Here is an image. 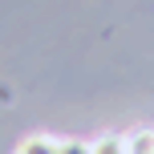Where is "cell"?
I'll return each mask as SVG.
<instances>
[{"label": "cell", "instance_id": "cell-1", "mask_svg": "<svg viewBox=\"0 0 154 154\" xmlns=\"http://www.w3.org/2000/svg\"><path fill=\"white\" fill-rule=\"evenodd\" d=\"M16 154H57V138H49V134H29V138L16 146Z\"/></svg>", "mask_w": 154, "mask_h": 154}, {"label": "cell", "instance_id": "cell-2", "mask_svg": "<svg viewBox=\"0 0 154 154\" xmlns=\"http://www.w3.org/2000/svg\"><path fill=\"white\" fill-rule=\"evenodd\" d=\"M122 142H126V154H154V130H134Z\"/></svg>", "mask_w": 154, "mask_h": 154}, {"label": "cell", "instance_id": "cell-3", "mask_svg": "<svg viewBox=\"0 0 154 154\" xmlns=\"http://www.w3.org/2000/svg\"><path fill=\"white\" fill-rule=\"evenodd\" d=\"M89 154H126V142L118 138V134H106V138L89 142Z\"/></svg>", "mask_w": 154, "mask_h": 154}, {"label": "cell", "instance_id": "cell-4", "mask_svg": "<svg viewBox=\"0 0 154 154\" xmlns=\"http://www.w3.org/2000/svg\"><path fill=\"white\" fill-rule=\"evenodd\" d=\"M57 154H89V142H77V138L57 142Z\"/></svg>", "mask_w": 154, "mask_h": 154}]
</instances>
